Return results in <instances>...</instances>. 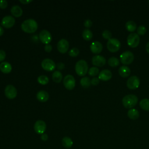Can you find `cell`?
Masks as SVG:
<instances>
[{"label": "cell", "mask_w": 149, "mask_h": 149, "mask_svg": "<svg viewBox=\"0 0 149 149\" xmlns=\"http://www.w3.org/2000/svg\"><path fill=\"white\" fill-rule=\"evenodd\" d=\"M21 28L26 33H32L37 30L38 24L34 19H27L22 22Z\"/></svg>", "instance_id": "obj_1"}, {"label": "cell", "mask_w": 149, "mask_h": 149, "mask_svg": "<svg viewBox=\"0 0 149 149\" xmlns=\"http://www.w3.org/2000/svg\"><path fill=\"white\" fill-rule=\"evenodd\" d=\"M122 102L124 107L131 109L137 104L138 98L134 94H128L123 97Z\"/></svg>", "instance_id": "obj_2"}, {"label": "cell", "mask_w": 149, "mask_h": 149, "mask_svg": "<svg viewBox=\"0 0 149 149\" xmlns=\"http://www.w3.org/2000/svg\"><path fill=\"white\" fill-rule=\"evenodd\" d=\"M88 70V65L85 60L80 59L76 62L75 65V71L78 75L80 76H84L87 73Z\"/></svg>", "instance_id": "obj_3"}, {"label": "cell", "mask_w": 149, "mask_h": 149, "mask_svg": "<svg viewBox=\"0 0 149 149\" xmlns=\"http://www.w3.org/2000/svg\"><path fill=\"white\" fill-rule=\"evenodd\" d=\"M121 44L120 41L116 38H111L108 41L107 47L111 52H116L118 51L120 48Z\"/></svg>", "instance_id": "obj_4"}, {"label": "cell", "mask_w": 149, "mask_h": 149, "mask_svg": "<svg viewBox=\"0 0 149 149\" xmlns=\"http://www.w3.org/2000/svg\"><path fill=\"white\" fill-rule=\"evenodd\" d=\"M127 45L131 48L137 47L140 43L139 36L135 33H131L127 38Z\"/></svg>", "instance_id": "obj_5"}, {"label": "cell", "mask_w": 149, "mask_h": 149, "mask_svg": "<svg viewBox=\"0 0 149 149\" xmlns=\"http://www.w3.org/2000/svg\"><path fill=\"white\" fill-rule=\"evenodd\" d=\"M134 56L133 54L129 51H125L120 55V61L123 65H129L134 60Z\"/></svg>", "instance_id": "obj_6"}, {"label": "cell", "mask_w": 149, "mask_h": 149, "mask_svg": "<svg viewBox=\"0 0 149 149\" xmlns=\"http://www.w3.org/2000/svg\"><path fill=\"white\" fill-rule=\"evenodd\" d=\"M63 85L68 90H73L75 87L76 81L74 77L71 74L66 75L63 80Z\"/></svg>", "instance_id": "obj_7"}, {"label": "cell", "mask_w": 149, "mask_h": 149, "mask_svg": "<svg viewBox=\"0 0 149 149\" xmlns=\"http://www.w3.org/2000/svg\"><path fill=\"white\" fill-rule=\"evenodd\" d=\"M140 79L136 76H130L127 80L126 85L128 88L130 90H135L140 86Z\"/></svg>", "instance_id": "obj_8"}, {"label": "cell", "mask_w": 149, "mask_h": 149, "mask_svg": "<svg viewBox=\"0 0 149 149\" xmlns=\"http://www.w3.org/2000/svg\"><path fill=\"white\" fill-rule=\"evenodd\" d=\"M42 68L47 71H52L56 68V64L54 61L49 58H45L41 62Z\"/></svg>", "instance_id": "obj_9"}, {"label": "cell", "mask_w": 149, "mask_h": 149, "mask_svg": "<svg viewBox=\"0 0 149 149\" xmlns=\"http://www.w3.org/2000/svg\"><path fill=\"white\" fill-rule=\"evenodd\" d=\"M39 38L40 41L45 44H48L52 40V36L47 30H42L39 34Z\"/></svg>", "instance_id": "obj_10"}, {"label": "cell", "mask_w": 149, "mask_h": 149, "mask_svg": "<svg viewBox=\"0 0 149 149\" xmlns=\"http://www.w3.org/2000/svg\"><path fill=\"white\" fill-rule=\"evenodd\" d=\"M17 90L15 87L12 84H8L5 87V94L9 99H13L17 95Z\"/></svg>", "instance_id": "obj_11"}, {"label": "cell", "mask_w": 149, "mask_h": 149, "mask_svg": "<svg viewBox=\"0 0 149 149\" xmlns=\"http://www.w3.org/2000/svg\"><path fill=\"white\" fill-rule=\"evenodd\" d=\"M47 125L45 122L42 120H37L34 125V129L37 134H42L44 133L46 130Z\"/></svg>", "instance_id": "obj_12"}, {"label": "cell", "mask_w": 149, "mask_h": 149, "mask_svg": "<svg viewBox=\"0 0 149 149\" xmlns=\"http://www.w3.org/2000/svg\"><path fill=\"white\" fill-rule=\"evenodd\" d=\"M15 23V19L11 15L4 16L1 20V24L5 28L12 27Z\"/></svg>", "instance_id": "obj_13"}, {"label": "cell", "mask_w": 149, "mask_h": 149, "mask_svg": "<svg viewBox=\"0 0 149 149\" xmlns=\"http://www.w3.org/2000/svg\"><path fill=\"white\" fill-rule=\"evenodd\" d=\"M69 44L68 41L65 38L61 39L57 44V48L61 53H66L69 49Z\"/></svg>", "instance_id": "obj_14"}, {"label": "cell", "mask_w": 149, "mask_h": 149, "mask_svg": "<svg viewBox=\"0 0 149 149\" xmlns=\"http://www.w3.org/2000/svg\"><path fill=\"white\" fill-rule=\"evenodd\" d=\"M91 61L93 65L95 66H99V67L103 66L106 63L105 58L103 56L99 55L94 56L92 58Z\"/></svg>", "instance_id": "obj_15"}, {"label": "cell", "mask_w": 149, "mask_h": 149, "mask_svg": "<svg viewBox=\"0 0 149 149\" xmlns=\"http://www.w3.org/2000/svg\"><path fill=\"white\" fill-rule=\"evenodd\" d=\"M90 50L91 51L95 54H100V52H101L102 50V44L99 42V41H94L91 44H90Z\"/></svg>", "instance_id": "obj_16"}, {"label": "cell", "mask_w": 149, "mask_h": 149, "mask_svg": "<svg viewBox=\"0 0 149 149\" xmlns=\"http://www.w3.org/2000/svg\"><path fill=\"white\" fill-rule=\"evenodd\" d=\"M112 72L108 69L101 70L98 74V79L102 81H108L112 77Z\"/></svg>", "instance_id": "obj_17"}, {"label": "cell", "mask_w": 149, "mask_h": 149, "mask_svg": "<svg viewBox=\"0 0 149 149\" xmlns=\"http://www.w3.org/2000/svg\"><path fill=\"white\" fill-rule=\"evenodd\" d=\"M36 97L39 101L44 102H46L49 99V94L45 90H40L37 92Z\"/></svg>", "instance_id": "obj_18"}, {"label": "cell", "mask_w": 149, "mask_h": 149, "mask_svg": "<svg viewBox=\"0 0 149 149\" xmlns=\"http://www.w3.org/2000/svg\"><path fill=\"white\" fill-rule=\"evenodd\" d=\"M12 67L11 64L6 61H3L0 64V70L4 73H9L11 72Z\"/></svg>", "instance_id": "obj_19"}, {"label": "cell", "mask_w": 149, "mask_h": 149, "mask_svg": "<svg viewBox=\"0 0 149 149\" xmlns=\"http://www.w3.org/2000/svg\"><path fill=\"white\" fill-rule=\"evenodd\" d=\"M118 73L122 77H127L130 76L131 71L129 67L127 66H122L119 68Z\"/></svg>", "instance_id": "obj_20"}, {"label": "cell", "mask_w": 149, "mask_h": 149, "mask_svg": "<svg viewBox=\"0 0 149 149\" xmlns=\"http://www.w3.org/2000/svg\"><path fill=\"white\" fill-rule=\"evenodd\" d=\"M10 12L13 16L15 17H20L22 15L23 10L20 6L17 5H14L10 9Z\"/></svg>", "instance_id": "obj_21"}, {"label": "cell", "mask_w": 149, "mask_h": 149, "mask_svg": "<svg viewBox=\"0 0 149 149\" xmlns=\"http://www.w3.org/2000/svg\"><path fill=\"white\" fill-rule=\"evenodd\" d=\"M127 116L130 119L136 120L139 117V112L136 109L131 108L127 112Z\"/></svg>", "instance_id": "obj_22"}, {"label": "cell", "mask_w": 149, "mask_h": 149, "mask_svg": "<svg viewBox=\"0 0 149 149\" xmlns=\"http://www.w3.org/2000/svg\"><path fill=\"white\" fill-rule=\"evenodd\" d=\"M62 144L65 148H69L73 145V141L69 137L65 136L62 140Z\"/></svg>", "instance_id": "obj_23"}, {"label": "cell", "mask_w": 149, "mask_h": 149, "mask_svg": "<svg viewBox=\"0 0 149 149\" xmlns=\"http://www.w3.org/2000/svg\"><path fill=\"white\" fill-rule=\"evenodd\" d=\"M125 27L128 31L134 32L136 30L137 26H136V24L134 22H133L132 20H129L126 22V23L125 24Z\"/></svg>", "instance_id": "obj_24"}, {"label": "cell", "mask_w": 149, "mask_h": 149, "mask_svg": "<svg viewBox=\"0 0 149 149\" xmlns=\"http://www.w3.org/2000/svg\"><path fill=\"white\" fill-rule=\"evenodd\" d=\"M52 80L56 83H59L62 79V74L59 70H55L52 73Z\"/></svg>", "instance_id": "obj_25"}, {"label": "cell", "mask_w": 149, "mask_h": 149, "mask_svg": "<svg viewBox=\"0 0 149 149\" xmlns=\"http://www.w3.org/2000/svg\"><path fill=\"white\" fill-rule=\"evenodd\" d=\"M93 35L92 31L88 29H84L82 32V37L85 40H87V41L91 40L93 38Z\"/></svg>", "instance_id": "obj_26"}, {"label": "cell", "mask_w": 149, "mask_h": 149, "mask_svg": "<svg viewBox=\"0 0 149 149\" xmlns=\"http://www.w3.org/2000/svg\"><path fill=\"white\" fill-rule=\"evenodd\" d=\"M140 108L146 111H149V99L144 98L140 101Z\"/></svg>", "instance_id": "obj_27"}, {"label": "cell", "mask_w": 149, "mask_h": 149, "mask_svg": "<svg viewBox=\"0 0 149 149\" xmlns=\"http://www.w3.org/2000/svg\"><path fill=\"white\" fill-rule=\"evenodd\" d=\"M80 84L84 88H88L91 85V80L88 77L85 76L81 79Z\"/></svg>", "instance_id": "obj_28"}, {"label": "cell", "mask_w": 149, "mask_h": 149, "mask_svg": "<svg viewBox=\"0 0 149 149\" xmlns=\"http://www.w3.org/2000/svg\"><path fill=\"white\" fill-rule=\"evenodd\" d=\"M120 61L116 57H111L108 60V64L111 67H116L119 65Z\"/></svg>", "instance_id": "obj_29"}, {"label": "cell", "mask_w": 149, "mask_h": 149, "mask_svg": "<svg viewBox=\"0 0 149 149\" xmlns=\"http://www.w3.org/2000/svg\"><path fill=\"white\" fill-rule=\"evenodd\" d=\"M37 81L40 84L42 85H45L49 82V78L46 75L42 74L38 77Z\"/></svg>", "instance_id": "obj_30"}, {"label": "cell", "mask_w": 149, "mask_h": 149, "mask_svg": "<svg viewBox=\"0 0 149 149\" xmlns=\"http://www.w3.org/2000/svg\"><path fill=\"white\" fill-rule=\"evenodd\" d=\"M88 73L91 76H95L99 74V69L96 66H93L89 69Z\"/></svg>", "instance_id": "obj_31"}, {"label": "cell", "mask_w": 149, "mask_h": 149, "mask_svg": "<svg viewBox=\"0 0 149 149\" xmlns=\"http://www.w3.org/2000/svg\"><path fill=\"white\" fill-rule=\"evenodd\" d=\"M79 49L76 48V47H74L73 48H72L69 51V55L70 56H72V57H75V56H77L79 54Z\"/></svg>", "instance_id": "obj_32"}, {"label": "cell", "mask_w": 149, "mask_h": 149, "mask_svg": "<svg viewBox=\"0 0 149 149\" xmlns=\"http://www.w3.org/2000/svg\"><path fill=\"white\" fill-rule=\"evenodd\" d=\"M102 36L104 39L109 40L110 39L112 38V33H111L110 31L108 30H105L102 33Z\"/></svg>", "instance_id": "obj_33"}, {"label": "cell", "mask_w": 149, "mask_h": 149, "mask_svg": "<svg viewBox=\"0 0 149 149\" xmlns=\"http://www.w3.org/2000/svg\"><path fill=\"white\" fill-rule=\"evenodd\" d=\"M147 31V29L146 28L145 26H140L138 27L137 29V34L139 36H143L144 34H145V33Z\"/></svg>", "instance_id": "obj_34"}, {"label": "cell", "mask_w": 149, "mask_h": 149, "mask_svg": "<svg viewBox=\"0 0 149 149\" xmlns=\"http://www.w3.org/2000/svg\"><path fill=\"white\" fill-rule=\"evenodd\" d=\"M92 25H93V22H92V21L90 19H87L84 20V26L86 28H90V27H91Z\"/></svg>", "instance_id": "obj_35"}, {"label": "cell", "mask_w": 149, "mask_h": 149, "mask_svg": "<svg viewBox=\"0 0 149 149\" xmlns=\"http://www.w3.org/2000/svg\"><path fill=\"white\" fill-rule=\"evenodd\" d=\"M8 6V2L6 0H1L0 1V8L2 9H5Z\"/></svg>", "instance_id": "obj_36"}, {"label": "cell", "mask_w": 149, "mask_h": 149, "mask_svg": "<svg viewBox=\"0 0 149 149\" xmlns=\"http://www.w3.org/2000/svg\"><path fill=\"white\" fill-rule=\"evenodd\" d=\"M6 52L3 49H0V62H2L5 59Z\"/></svg>", "instance_id": "obj_37"}, {"label": "cell", "mask_w": 149, "mask_h": 149, "mask_svg": "<svg viewBox=\"0 0 149 149\" xmlns=\"http://www.w3.org/2000/svg\"><path fill=\"white\" fill-rule=\"evenodd\" d=\"M99 82H100V79H98V77H93L91 80V84L93 86L97 85L99 83Z\"/></svg>", "instance_id": "obj_38"}, {"label": "cell", "mask_w": 149, "mask_h": 149, "mask_svg": "<svg viewBox=\"0 0 149 149\" xmlns=\"http://www.w3.org/2000/svg\"><path fill=\"white\" fill-rule=\"evenodd\" d=\"M52 47L51 44H45V47H44V50L47 52H50L52 51Z\"/></svg>", "instance_id": "obj_39"}, {"label": "cell", "mask_w": 149, "mask_h": 149, "mask_svg": "<svg viewBox=\"0 0 149 149\" xmlns=\"http://www.w3.org/2000/svg\"><path fill=\"white\" fill-rule=\"evenodd\" d=\"M56 66L58 70H62L65 68V64L62 62H59L56 65Z\"/></svg>", "instance_id": "obj_40"}, {"label": "cell", "mask_w": 149, "mask_h": 149, "mask_svg": "<svg viewBox=\"0 0 149 149\" xmlns=\"http://www.w3.org/2000/svg\"><path fill=\"white\" fill-rule=\"evenodd\" d=\"M41 139L42 141H47L48 139V136L47 135V134L46 133H43L41 134Z\"/></svg>", "instance_id": "obj_41"}, {"label": "cell", "mask_w": 149, "mask_h": 149, "mask_svg": "<svg viewBox=\"0 0 149 149\" xmlns=\"http://www.w3.org/2000/svg\"><path fill=\"white\" fill-rule=\"evenodd\" d=\"M32 1L33 0H19V2L23 4H28Z\"/></svg>", "instance_id": "obj_42"}, {"label": "cell", "mask_w": 149, "mask_h": 149, "mask_svg": "<svg viewBox=\"0 0 149 149\" xmlns=\"http://www.w3.org/2000/svg\"><path fill=\"white\" fill-rule=\"evenodd\" d=\"M146 50L147 51V52L149 54V41L147 42V44H146Z\"/></svg>", "instance_id": "obj_43"}, {"label": "cell", "mask_w": 149, "mask_h": 149, "mask_svg": "<svg viewBox=\"0 0 149 149\" xmlns=\"http://www.w3.org/2000/svg\"><path fill=\"white\" fill-rule=\"evenodd\" d=\"M3 34V27L0 25V36H2Z\"/></svg>", "instance_id": "obj_44"}, {"label": "cell", "mask_w": 149, "mask_h": 149, "mask_svg": "<svg viewBox=\"0 0 149 149\" xmlns=\"http://www.w3.org/2000/svg\"><path fill=\"white\" fill-rule=\"evenodd\" d=\"M148 3H149V1H148Z\"/></svg>", "instance_id": "obj_45"}]
</instances>
